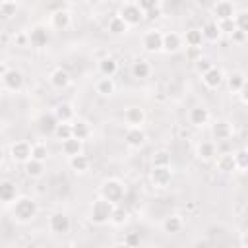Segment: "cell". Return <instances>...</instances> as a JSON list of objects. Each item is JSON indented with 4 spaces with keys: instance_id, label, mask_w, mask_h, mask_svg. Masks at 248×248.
<instances>
[{
    "instance_id": "1",
    "label": "cell",
    "mask_w": 248,
    "mask_h": 248,
    "mask_svg": "<svg viewBox=\"0 0 248 248\" xmlns=\"http://www.w3.org/2000/svg\"><path fill=\"white\" fill-rule=\"evenodd\" d=\"M12 215L19 223H29L37 215V202L27 196H19L12 203Z\"/></svg>"
},
{
    "instance_id": "2",
    "label": "cell",
    "mask_w": 248,
    "mask_h": 248,
    "mask_svg": "<svg viewBox=\"0 0 248 248\" xmlns=\"http://www.w3.org/2000/svg\"><path fill=\"white\" fill-rule=\"evenodd\" d=\"M116 203L105 200L103 196L99 200H95L91 203V209H89V219L95 223V225H105L110 221V215H112V209H114Z\"/></svg>"
},
{
    "instance_id": "3",
    "label": "cell",
    "mask_w": 248,
    "mask_h": 248,
    "mask_svg": "<svg viewBox=\"0 0 248 248\" xmlns=\"http://www.w3.org/2000/svg\"><path fill=\"white\" fill-rule=\"evenodd\" d=\"M124 192H126L124 190V184L120 180H114V178L105 180L103 186H101V196L105 200L112 202V203H120L124 200Z\"/></svg>"
},
{
    "instance_id": "4",
    "label": "cell",
    "mask_w": 248,
    "mask_h": 248,
    "mask_svg": "<svg viewBox=\"0 0 248 248\" xmlns=\"http://www.w3.org/2000/svg\"><path fill=\"white\" fill-rule=\"evenodd\" d=\"M118 16H120L128 25H138L145 14H143V10H141L138 4H124V6L120 8V14H118Z\"/></svg>"
},
{
    "instance_id": "5",
    "label": "cell",
    "mask_w": 248,
    "mask_h": 248,
    "mask_svg": "<svg viewBox=\"0 0 248 248\" xmlns=\"http://www.w3.org/2000/svg\"><path fill=\"white\" fill-rule=\"evenodd\" d=\"M10 153L16 163H27L33 155V145H29L27 141H16V143H12Z\"/></svg>"
},
{
    "instance_id": "6",
    "label": "cell",
    "mask_w": 248,
    "mask_h": 248,
    "mask_svg": "<svg viewBox=\"0 0 248 248\" xmlns=\"http://www.w3.org/2000/svg\"><path fill=\"white\" fill-rule=\"evenodd\" d=\"M2 83L10 91H19L23 87V74L19 70H6L2 74Z\"/></svg>"
},
{
    "instance_id": "7",
    "label": "cell",
    "mask_w": 248,
    "mask_h": 248,
    "mask_svg": "<svg viewBox=\"0 0 248 248\" xmlns=\"http://www.w3.org/2000/svg\"><path fill=\"white\" fill-rule=\"evenodd\" d=\"M170 178H172L170 167H153V170H151V182H153V186L165 188V186H169Z\"/></svg>"
},
{
    "instance_id": "8",
    "label": "cell",
    "mask_w": 248,
    "mask_h": 248,
    "mask_svg": "<svg viewBox=\"0 0 248 248\" xmlns=\"http://www.w3.org/2000/svg\"><path fill=\"white\" fill-rule=\"evenodd\" d=\"M124 140L132 147H141L145 143V132L140 126H128V130L124 134Z\"/></svg>"
},
{
    "instance_id": "9",
    "label": "cell",
    "mask_w": 248,
    "mask_h": 248,
    "mask_svg": "<svg viewBox=\"0 0 248 248\" xmlns=\"http://www.w3.org/2000/svg\"><path fill=\"white\" fill-rule=\"evenodd\" d=\"M27 35H29V43H31L33 46H45V45L48 43V39H50L48 29L43 27V25H35Z\"/></svg>"
},
{
    "instance_id": "10",
    "label": "cell",
    "mask_w": 248,
    "mask_h": 248,
    "mask_svg": "<svg viewBox=\"0 0 248 248\" xmlns=\"http://www.w3.org/2000/svg\"><path fill=\"white\" fill-rule=\"evenodd\" d=\"M143 48L147 52H157L163 48V35L159 31H147L143 37Z\"/></svg>"
},
{
    "instance_id": "11",
    "label": "cell",
    "mask_w": 248,
    "mask_h": 248,
    "mask_svg": "<svg viewBox=\"0 0 248 248\" xmlns=\"http://www.w3.org/2000/svg\"><path fill=\"white\" fill-rule=\"evenodd\" d=\"M58 118H56V114L54 112H45V114H41V118H39V130L43 132V134H54L56 132V128H58Z\"/></svg>"
},
{
    "instance_id": "12",
    "label": "cell",
    "mask_w": 248,
    "mask_h": 248,
    "mask_svg": "<svg viewBox=\"0 0 248 248\" xmlns=\"http://www.w3.org/2000/svg\"><path fill=\"white\" fill-rule=\"evenodd\" d=\"M48 225H50V231H52V232H58V234L68 232V231H70V217L64 215V213H54V215L50 217Z\"/></svg>"
},
{
    "instance_id": "13",
    "label": "cell",
    "mask_w": 248,
    "mask_h": 248,
    "mask_svg": "<svg viewBox=\"0 0 248 248\" xmlns=\"http://www.w3.org/2000/svg\"><path fill=\"white\" fill-rule=\"evenodd\" d=\"M70 23H72V16H70V12H66V10H58V12H54V14L50 16V25H52L54 29L64 31V29L70 27Z\"/></svg>"
},
{
    "instance_id": "14",
    "label": "cell",
    "mask_w": 248,
    "mask_h": 248,
    "mask_svg": "<svg viewBox=\"0 0 248 248\" xmlns=\"http://www.w3.org/2000/svg\"><path fill=\"white\" fill-rule=\"evenodd\" d=\"M211 134H213V138H215L217 141H225V140L231 138L232 128H231V124H229L227 120H217V122L213 124V128H211Z\"/></svg>"
},
{
    "instance_id": "15",
    "label": "cell",
    "mask_w": 248,
    "mask_h": 248,
    "mask_svg": "<svg viewBox=\"0 0 248 248\" xmlns=\"http://www.w3.org/2000/svg\"><path fill=\"white\" fill-rule=\"evenodd\" d=\"M213 16L217 17V21H221V19H231V17L234 16V8H232L231 2L221 0V2H217V4L213 6Z\"/></svg>"
},
{
    "instance_id": "16",
    "label": "cell",
    "mask_w": 248,
    "mask_h": 248,
    "mask_svg": "<svg viewBox=\"0 0 248 248\" xmlns=\"http://www.w3.org/2000/svg\"><path fill=\"white\" fill-rule=\"evenodd\" d=\"M17 198V190L16 184L12 180H2L0 182V200L4 203H14V200Z\"/></svg>"
},
{
    "instance_id": "17",
    "label": "cell",
    "mask_w": 248,
    "mask_h": 248,
    "mask_svg": "<svg viewBox=\"0 0 248 248\" xmlns=\"http://www.w3.org/2000/svg\"><path fill=\"white\" fill-rule=\"evenodd\" d=\"M202 79H203V83L207 85V87H211V89H215V87H219L221 83H223V72L219 70V68H211V70H207L203 76H202Z\"/></svg>"
},
{
    "instance_id": "18",
    "label": "cell",
    "mask_w": 248,
    "mask_h": 248,
    "mask_svg": "<svg viewBox=\"0 0 248 248\" xmlns=\"http://www.w3.org/2000/svg\"><path fill=\"white\" fill-rule=\"evenodd\" d=\"M52 112L56 114L58 122H72V120H74V107H72L70 103H60V105H56Z\"/></svg>"
},
{
    "instance_id": "19",
    "label": "cell",
    "mask_w": 248,
    "mask_h": 248,
    "mask_svg": "<svg viewBox=\"0 0 248 248\" xmlns=\"http://www.w3.org/2000/svg\"><path fill=\"white\" fill-rule=\"evenodd\" d=\"M124 118H126V122H128L130 126H140V124L145 120V112H143V108H140V107H130V108H126Z\"/></svg>"
},
{
    "instance_id": "20",
    "label": "cell",
    "mask_w": 248,
    "mask_h": 248,
    "mask_svg": "<svg viewBox=\"0 0 248 248\" xmlns=\"http://www.w3.org/2000/svg\"><path fill=\"white\" fill-rule=\"evenodd\" d=\"M50 83H52V87H56V89H64V87L70 83V74H68L66 70H62V68H56V70L50 74Z\"/></svg>"
},
{
    "instance_id": "21",
    "label": "cell",
    "mask_w": 248,
    "mask_h": 248,
    "mask_svg": "<svg viewBox=\"0 0 248 248\" xmlns=\"http://www.w3.org/2000/svg\"><path fill=\"white\" fill-rule=\"evenodd\" d=\"M180 45H182V39H180L178 33H167V35H163V48H165L167 52L178 50Z\"/></svg>"
},
{
    "instance_id": "22",
    "label": "cell",
    "mask_w": 248,
    "mask_h": 248,
    "mask_svg": "<svg viewBox=\"0 0 248 248\" xmlns=\"http://www.w3.org/2000/svg\"><path fill=\"white\" fill-rule=\"evenodd\" d=\"M72 132H74V138L78 140H87L89 134H91V128L85 120H74L72 122Z\"/></svg>"
},
{
    "instance_id": "23",
    "label": "cell",
    "mask_w": 248,
    "mask_h": 248,
    "mask_svg": "<svg viewBox=\"0 0 248 248\" xmlns=\"http://www.w3.org/2000/svg\"><path fill=\"white\" fill-rule=\"evenodd\" d=\"M81 141L83 140H78V138H68V140H64L62 141V151L66 153V155H78V153H81Z\"/></svg>"
},
{
    "instance_id": "24",
    "label": "cell",
    "mask_w": 248,
    "mask_h": 248,
    "mask_svg": "<svg viewBox=\"0 0 248 248\" xmlns=\"http://www.w3.org/2000/svg\"><path fill=\"white\" fill-rule=\"evenodd\" d=\"M70 167H72V170H76V172H85V170L89 169V157H87V155H81V153L72 155V157H70Z\"/></svg>"
},
{
    "instance_id": "25",
    "label": "cell",
    "mask_w": 248,
    "mask_h": 248,
    "mask_svg": "<svg viewBox=\"0 0 248 248\" xmlns=\"http://www.w3.org/2000/svg\"><path fill=\"white\" fill-rule=\"evenodd\" d=\"M207 120H209V112H207V108H203V107H196V108L190 110V122H192L194 126H202V124H205Z\"/></svg>"
},
{
    "instance_id": "26",
    "label": "cell",
    "mask_w": 248,
    "mask_h": 248,
    "mask_svg": "<svg viewBox=\"0 0 248 248\" xmlns=\"http://www.w3.org/2000/svg\"><path fill=\"white\" fill-rule=\"evenodd\" d=\"M126 31H128V23H126L120 16H116V17H112V19L108 21V33H110V35H116V37H118V35H124Z\"/></svg>"
},
{
    "instance_id": "27",
    "label": "cell",
    "mask_w": 248,
    "mask_h": 248,
    "mask_svg": "<svg viewBox=\"0 0 248 248\" xmlns=\"http://www.w3.org/2000/svg\"><path fill=\"white\" fill-rule=\"evenodd\" d=\"M116 70H118V64H116V60L110 58V56H107V58H103V60L99 62V72H101L103 76L112 78V76L116 74Z\"/></svg>"
},
{
    "instance_id": "28",
    "label": "cell",
    "mask_w": 248,
    "mask_h": 248,
    "mask_svg": "<svg viewBox=\"0 0 248 248\" xmlns=\"http://www.w3.org/2000/svg\"><path fill=\"white\" fill-rule=\"evenodd\" d=\"M215 143L213 141H202L198 145V157L203 159V161H211L215 157Z\"/></svg>"
},
{
    "instance_id": "29",
    "label": "cell",
    "mask_w": 248,
    "mask_h": 248,
    "mask_svg": "<svg viewBox=\"0 0 248 248\" xmlns=\"http://www.w3.org/2000/svg\"><path fill=\"white\" fill-rule=\"evenodd\" d=\"M43 170H45V167H43V161H39V159H29L27 163H25V172H27V176H31V178H39L41 174H43Z\"/></svg>"
},
{
    "instance_id": "30",
    "label": "cell",
    "mask_w": 248,
    "mask_h": 248,
    "mask_svg": "<svg viewBox=\"0 0 248 248\" xmlns=\"http://www.w3.org/2000/svg\"><path fill=\"white\" fill-rule=\"evenodd\" d=\"M202 33H203V39H207V41H217V39L221 37L219 23H217V21H209V23H205L203 29H202Z\"/></svg>"
},
{
    "instance_id": "31",
    "label": "cell",
    "mask_w": 248,
    "mask_h": 248,
    "mask_svg": "<svg viewBox=\"0 0 248 248\" xmlns=\"http://www.w3.org/2000/svg\"><path fill=\"white\" fill-rule=\"evenodd\" d=\"M97 93L99 95H112L114 93V81H112V78H108V76H103L99 81H97Z\"/></svg>"
},
{
    "instance_id": "32",
    "label": "cell",
    "mask_w": 248,
    "mask_h": 248,
    "mask_svg": "<svg viewBox=\"0 0 248 248\" xmlns=\"http://www.w3.org/2000/svg\"><path fill=\"white\" fill-rule=\"evenodd\" d=\"M217 169L221 170V172H231V170H234L236 169V163H234V155H221V157H217Z\"/></svg>"
},
{
    "instance_id": "33",
    "label": "cell",
    "mask_w": 248,
    "mask_h": 248,
    "mask_svg": "<svg viewBox=\"0 0 248 248\" xmlns=\"http://www.w3.org/2000/svg\"><path fill=\"white\" fill-rule=\"evenodd\" d=\"M163 229H165V232H170V234L180 232V229H182V219H180L178 215H170V217L165 219Z\"/></svg>"
},
{
    "instance_id": "34",
    "label": "cell",
    "mask_w": 248,
    "mask_h": 248,
    "mask_svg": "<svg viewBox=\"0 0 248 248\" xmlns=\"http://www.w3.org/2000/svg\"><path fill=\"white\" fill-rule=\"evenodd\" d=\"M184 41L188 46H200L202 41H203V33L202 29H188L186 35H184Z\"/></svg>"
},
{
    "instance_id": "35",
    "label": "cell",
    "mask_w": 248,
    "mask_h": 248,
    "mask_svg": "<svg viewBox=\"0 0 248 248\" xmlns=\"http://www.w3.org/2000/svg\"><path fill=\"white\" fill-rule=\"evenodd\" d=\"M149 72H151V66H149L145 60H138V62L132 66V74H134V78H138V79L147 78Z\"/></svg>"
},
{
    "instance_id": "36",
    "label": "cell",
    "mask_w": 248,
    "mask_h": 248,
    "mask_svg": "<svg viewBox=\"0 0 248 248\" xmlns=\"http://www.w3.org/2000/svg\"><path fill=\"white\" fill-rule=\"evenodd\" d=\"M244 81H246V78H244V74H240V72H232V74L229 76V79H227L231 91H240L242 85H244Z\"/></svg>"
},
{
    "instance_id": "37",
    "label": "cell",
    "mask_w": 248,
    "mask_h": 248,
    "mask_svg": "<svg viewBox=\"0 0 248 248\" xmlns=\"http://www.w3.org/2000/svg\"><path fill=\"white\" fill-rule=\"evenodd\" d=\"M153 167H170V153L167 149H159L153 155Z\"/></svg>"
},
{
    "instance_id": "38",
    "label": "cell",
    "mask_w": 248,
    "mask_h": 248,
    "mask_svg": "<svg viewBox=\"0 0 248 248\" xmlns=\"http://www.w3.org/2000/svg\"><path fill=\"white\" fill-rule=\"evenodd\" d=\"M126 219H128V211H126L122 205H114L112 215H110V223H114V225H124Z\"/></svg>"
},
{
    "instance_id": "39",
    "label": "cell",
    "mask_w": 248,
    "mask_h": 248,
    "mask_svg": "<svg viewBox=\"0 0 248 248\" xmlns=\"http://www.w3.org/2000/svg\"><path fill=\"white\" fill-rule=\"evenodd\" d=\"M54 136L58 138V140H68V138H72L74 136V132H72V124L70 122H60L58 124V128H56V132H54Z\"/></svg>"
},
{
    "instance_id": "40",
    "label": "cell",
    "mask_w": 248,
    "mask_h": 248,
    "mask_svg": "<svg viewBox=\"0 0 248 248\" xmlns=\"http://www.w3.org/2000/svg\"><path fill=\"white\" fill-rule=\"evenodd\" d=\"M234 163H236V169H242V170L248 169V149L246 147L244 149H238L234 153Z\"/></svg>"
},
{
    "instance_id": "41",
    "label": "cell",
    "mask_w": 248,
    "mask_h": 248,
    "mask_svg": "<svg viewBox=\"0 0 248 248\" xmlns=\"http://www.w3.org/2000/svg\"><path fill=\"white\" fill-rule=\"evenodd\" d=\"M16 10H17L16 2H0V16H2L4 19L16 16Z\"/></svg>"
},
{
    "instance_id": "42",
    "label": "cell",
    "mask_w": 248,
    "mask_h": 248,
    "mask_svg": "<svg viewBox=\"0 0 248 248\" xmlns=\"http://www.w3.org/2000/svg\"><path fill=\"white\" fill-rule=\"evenodd\" d=\"M33 159H39V161H45L48 157V147L45 143H35L33 145Z\"/></svg>"
},
{
    "instance_id": "43",
    "label": "cell",
    "mask_w": 248,
    "mask_h": 248,
    "mask_svg": "<svg viewBox=\"0 0 248 248\" xmlns=\"http://www.w3.org/2000/svg\"><path fill=\"white\" fill-rule=\"evenodd\" d=\"M234 23H236V29L244 31L248 35V12H240L234 16Z\"/></svg>"
},
{
    "instance_id": "44",
    "label": "cell",
    "mask_w": 248,
    "mask_h": 248,
    "mask_svg": "<svg viewBox=\"0 0 248 248\" xmlns=\"http://www.w3.org/2000/svg\"><path fill=\"white\" fill-rule=\"evenodd\" d=\"M217 23H219V29H221V33L232 35V31H236V23H234V17H231V19H221V21H217Z\"/></svg>"
},
{
    "instance_id": "45",
    "label": "cell",
    "mask_w": 248,
    "mask_h": 248,
    "mask_svg": "<svg viewBox=\"0 0 248 248\" xmlns=\"http://www.w3.org/2000/svg\"><path fill=\"white\" fill-rule=\"evenodd\" d=\"M211 68H213V62H211L209 58H205V56H200V58L196 60V70H198L202 76H203L207 70H211Z\"/></svg>"
},
{
    "instance_id": "46",
    "label": "cell",
    "mask_w": 248,
    "mask_h": 248,
    "mask_svg": "<svg viewBox=\"0 0 248 248\" xmlns=\"http://www.w3.org/2000/svg\"><path fill=\"white\" fill-rule=\"evenodd\" d=\"M138 6L143 10V14L145 12H149V10H153V8H157L159 6V0H138Z\"/></svg>"
},
{
    "instance_id": "47",
    "label": "cell",
    "mask_w": 248,
    "mask_h": 248,
    "mask_svg": "<svg viewBox=\"0 0 248 248\" xmlns=\"http://www.w3.org/2000/svg\"><path fill=\"white\" fill-rule=\"evenodd\" d=\"M124 244H126V246H138V244H140V234H138V232H130V234L124 238Z\"/></svg>"
},
{
    "instance_id": "48",
    "label": "cell",
    "mask_w": 248,
    "mask_h": 248,
    "mask_svg": "<svg viewBox=\"0 0 248 248\" xmlns=\"http://www.w3.org/2000/svg\"><path fill=\"white\" fill-rule=\"evenodd\" d=\"M200 56H202V46H188V58L190 60L196 62Z\"/></svg>"
},
{
    "instance_id": "49",
    "label": "cell",
    "mask_w": 248,
    "mask_h": 248,
    "mask_svg": "<svg viewBox=\"0 0 248 248\" xmlns=\"http://www.w3.org/2000/svg\"><path fill=\"white\" fill-rule=\"evenodd\" d=\"M29 43V35H25V33H19L17 37H16V45L17 46H25Z\"/></svg>"
},
{
    "instance_id": "50",
    "label": "cell",
    "mask_w": 248,
    "mask_h": 248,
    "mask_svg": "<svg viewBox=\"0 0 248 248\" xmlns=\"http://www.w3.org/2000/svg\"><path fill=\"white\" fill-rule=\"evenodd\" d=\"M161 16V8L157 6V8H153V10H149V12H145V17L147 19H157Z\"/></svg>"
},
{
    "instance_id": "51",
    "label": "cell",
    "mask_w": 248,
    "mask_h": 248,
    "mask_svg": "<svg viewBox=\"0 0 248 248\" xmlns=\"http://www.w3.org/2000/svg\"><path fill=\"white\" fill-rule=\"evenodd\" d=\"M231 37H232V41H236V43H240V41H244V39H246L248 35H246L244 31H240V29H236V31H232V35H231Z\"/></svg>"
},
{
    "instance_id": "52",
    "label": "cell",
    "mask_w": 248,
    "mask_h": 248,
    "mask_svg": "<svg viewBox=\"0 0 248 248\" xmlns=\"http://www.w3.org/2000/svg\"><path fill=\"white\" fill-rule=\"evenodd\" d=\"M238 93H240V99H242V101L248 105V79L244 81V85H242V89H240Z\"/></svg>"
},
{
    "instance_id": "53",
    "label": "cell",
    "mask_w": 248,
    "mask_h": 248,
    "mask_svg": "<svg viewBox=\"0 0 248 248\" xmlns=\"http://www.w3.org/2000/svg\"><path fill=\"white\" fill-rule=\"evenodd\" d=\"M240 242H242L244 246H248V232H244V234H242V238H240Z\"/></svg>"
},
{
    "instance_id": "54",
    "label": "cell",
    "mask_w": 248,
    "mask_h": 248,
    "mask_svg": "<svg viewBox=\"0 0 248 248\" xmlns=\"http://www.w3.org/2000/svg\"><path fill=\"white\" fill-rule=\"evenodd\" d=\"M112 2H116V4H126V0H112Z\"/></svg>"
},
{
    "instance_id": "55",
    "label": "cell",
    "mask_w": 248,
    "mask_h": 248,
    "mask_svg": "<svg viewBox=\"0 0 248 248\" xmlns=\"http://www.w3.org/2000/svg\"><path fill=\"white\" fill-rule=\"evenodd\" d=\"M87 2H89V4H99L101 0H87Z\"/></svg>"
},
{
    "instance_id": "56",
    "label": "cell",
    "mask_w": 248,
    "mask_h": 248,
    "mask_svg": "<svg viewBox=\"0 0 248 248\" xmlns=\"http://www.w3.org/2000/svg\"><path fill=\"white\" fill-rule=\"evenodd\" d=\"M2 2H16V0H2Z\"/></svg>"
},
{
    "instance_id": "57",
    "label": "cell",
    "mask_w": 248,
    "mask_h": 248,
    "mask_svg": "<svg viewBox=\"0 0 248 248\" xmlns=\"http://www.w3.org/2000/svg\"><path fill=\"white\" fill-rule=\"evenodd\" d=\"M244 172H246V176H248V169H246V170H244Z\"/></svg>"
},
{
    "instance_id": "58",
    "label": "cell",
    "mask_w": 248,
    "mask_h": 248,
    "mask_svg": "<svg viewBox=\"0 0 248 248\" xmlns=\"http://www.w3.org/2000/svg\"><path fill=\"white\" fill-rule=\"evenodd\" d=\"M246 149H248V145H246Z\"/></svg>"
}]
</instances>
